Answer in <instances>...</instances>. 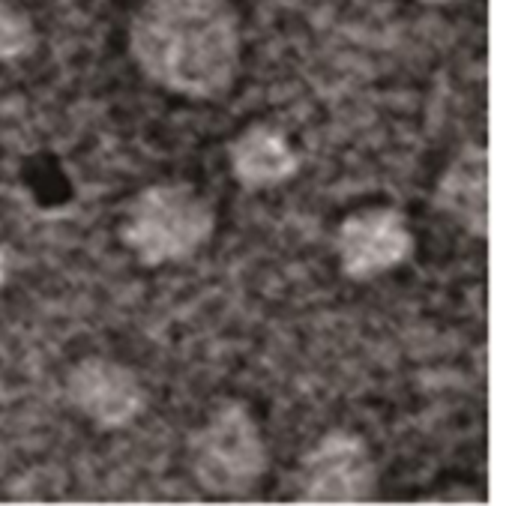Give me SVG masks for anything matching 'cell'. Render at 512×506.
<instances>
[{
  "label": "cell",
  "mask_w": 512,
  "mask_h": 506,
  "mask_svg": "<svg viewBox=\"0 0 512 506\" xmlns=\"http://www.w3.org/2000/svg\"><path fill=\"white\" fill-rule=\"evenodd\" d=\"M129 57L159 90L216 102L243 66L240 15L231 0H141L129 21Z\"/></svg>",
  "instance_id": "1"
},
{
  "label": "cell",
  "mask_w": 512,
  "mask_h": 506,
  "mask_svg": "<svg viewBox=\"0 0 512 506\" xmlns=\"http://www.w3.org/2000/svg\"><path fill=\"white\" fill-rule=\"evenodd\" d=\"M213 231L216 210L189 183L144 186L120 222V240L141 267L183 264L213 240Z\"/></svg>",
  "instance_id": "2"
},
{
  "label": "cell",
  "mask_w": 512,
  "mask_h": 506,
  "mask_svg": "<svg viewBox=\"0 0 512 506\" xmlns=\"http://www.w3.org/2000/svg\"><path fill=\"white\" fill-rule=\"evenodd\" d=\"M186 462L195 486L210 498H249L270 465L264 432L243 402H222L192 429Z\"/></svg>",
  "instance_id": "3"
},
{
  "label": "cell",
  "mask_w": 512,
  "mask_h": 506,
  "mask_svg": "<svg viewBox=\"0 0 512 506\" xmlns=\"http://www.w3.org/2000/svg\"><path fill=\"white\" fill-rule=\"evenodd\" d=\"M297 486L309 504H366L378 498V465L360 435L339 429L303 456Z\"/></svg>",
  "instance_id": "4"
},
{
  "label": "cell",
  "mask_w": 512,
  "mask_h": 506,
  "mask_svg": "<svg viewBox=\"0 0 512 506\" xmlns=\"http://www.w3.org/2000/svg\"><path fill=\"white\" fill-rule=\"evenodd\" d=\"M66 402L96 429L120 432L147 411V387L135 369L111 357L78 360L63 381Z\"/></svg>",
  "instance_id": "5"
},
{
  "label": "cell",
  "mask_w": 512,
  "mask_h": 506,
  "mask_svg": "<svg viewBox=\"0 0 512 506\" xmlns=\"http://www.w3.org/2000/svg\"><path fill=\"white\" fill-rule=\"evenodd\" d=\"M339 270L351 282H372L414 255V231L396 207H366L351 213L333 240Z\"/></svg>",
  "instance_id": "6"
},
{
  "label": "cell",
  "mask_w": 512,
  "mask_h": 506,
  "mask_svg": "<svg viewBox=\"0 0 512 506\" xmlns=\"http://www.w3.org/2000/svg\"><path fill=\"white\" fill-rule=\"evenodd\" d=\"M489 174V150L483 144H465L435 189V207L477 240L489 234Z\"/></svg>",
  "instance_id": "7"
},
{
  "label": "cell",
  "mask_w": 512,
  "mask_h": 506,
  "mask_svg": "<svg viewBox=\"0 0 512 506\" xmlns=\"http://www.w3.org/2000/svg\"><path fill=\"white\" fill-rule=\"evenodd\" d=\"M228 162L234 180L246 192H264L282 186L300 171V156L291 147L288 135L270 123L246 126L228 144Z\"/></svg>",
  "instance_id": "8"
},
{
  "label": "cell",
  "mask_w": 512,
  "mask_h": 506,
  "mask_svg": "<svg viewBox=\"0 0 512 506\" xmlns=\"http://www.w3.org/2000/svg\"><path fill=\"white\" fill-rule=\"evenodd\" d=\"M33 45H36L33 21L12 3L0 0V63H15L27 57Z\"/></svg>",
  "instance_id": "9"
},
{
  "label": "cell",
  "mask_w": 512,
  "mask_h": 506,
  "mask_svg": "<svg viewBox=\"0 0 512 506\" xmlns=\"http://www.w3.org/2000/svg\"><path fill=\"white\" fill-rule=\"evenodd\" d=\"M423 3H429V6H453L459 0H423Z\"/></svg>",
  "instance_id": "10"
}]
</instances>
